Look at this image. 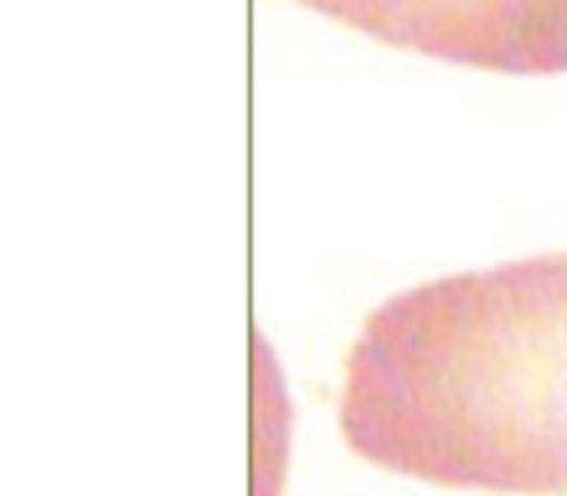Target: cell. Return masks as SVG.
Instances as JSON below:
<instances>
[{"label": "cell", "instance_id": "obj_1", "mask_svg": "<svg viewBox=\"0 0 567 496\" xmlns=\"http://www.w3.org/2000/svg\"><path fill=\"white\" fill-rule=\"evenodd\" d=\"M337 421L408 478L567 496V252L381 301L346 354Z\"/></svg>", "mask_w": 567, "mask_h": 496}, {"label": "cell", "instance_id": "obj_2", "mask_svg": "<svg viewBox=\"0 0 567 496\" xmlns=\"http://www.w3.org/2000/svg\"><path fill=\"white\" fill-rule=\"evenodd\" d=\"M381 44L439 62L563 75L567 71V0H301Z\"/></svg>", "mask_w": 567, "mask_h": 496}]
</instances>
